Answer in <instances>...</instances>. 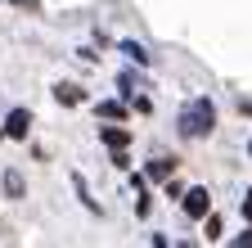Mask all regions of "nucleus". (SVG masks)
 Returning <instances> with one entry per match:
<instances>
[{
  "label": "nucleus",
  "mask_w": 252,
  "mask_h": 248,
  "mask_svg": "<svg viewBox=\"0 0 252 248\" xmlns=\"http://www.w3.org/2000/svg\"><path fill=\"white\" fill-rule=\"evenodd\" d=\"M243 216H248V226H252V190H248V199H243Z\"/></svg>",
  "instance_id": "obj_13"
},
{
  "label": "nucleus",
  "mask_w": 252,
  "mask_h": 248,
  "mask_svg": "<svg viewBox=\"0 0 252 248\" xmlns=\"http://www.w3.org/2000/svg\"><path fill=\"white\" fill-rule=\"evenodd\" d=\"M180 248H194V244H180Z\"/></svg>",
  "instance_id": "obj_14"
},
{
  "label": "nucleus",
  "mask_w": 252,
  "mask_h": 248,
  "mask_svg": "<svg viewBox=\"0 0 252 248\" xmlns=\"http://www.w3.org/2000/svg\"><path fill=\"white\" fill-rule=\"evenodd\" d=\"M122 113H126V108H122L117 100H104V104H99V117H122Z\"/></svg>",
  "instance_id": "obj_8"
},
{
  "label": "nucleus",
  "mask_w": 252,
  "mask_h": 248,
  "mask_svg": "<svg viewBox=\"0 0 252 248\" xmlns=\"http://www.w3.org/2000/svg\"><path fill=\"white\" fill-rule=\"evenodd\" d=\"M99 140L108 144V149H126V144H131V131H122V127H99Z\"/></svg>",
  "instance_id": "obj_4"
},
{
  "label": "nucleus",
  "mask_w": 252,
  "mask_h": 248,
  "mask_svg": "<svg viewBox=\"0 0 252 248\" xmlns=\"http://www.w3.org/2000/svg\"><path fill=\"white\" fill-rule=\"evenodd\" d=\"M180 208H185L189 221H198V216H212V194L203 190V185H194V190H185V194H180Z\"/></svg>",
  "instance_id": "obj_2"
},
{
  "label": "nucleus",
  "mask_w": 252,
  "mask_h": 248,
  "mask_svg": "<svg viewBox=\"0 0 252 248\" xmlns=\"http://www.w3.org/2000/svg\"><path fill=\"white\" fill-rule=\"evenodd\" d=\"M167 176H171V163H167V158L149 163V180H167Z\"/></svg>",
  "instance_id": "obj_6"
},
{
  "label": "nucleus",
  "mask_w": 252,
  "mask_h": 248,
  "mask_svg": "<svg viewBox=\"0 0 252 248\" xmlns=\"http://www.w3.org/2000/svg\"><path fill=\"white\" fill-rule=\"evenodd\" d=\"M203 221H207V239H220V216L212 212V216H203Z\"/></svg>",
  "instance_id": "obj_10"
},
{
  "label": "nucleus",
  "mask_w": 252,
  "mask_h": 248,
  "mask_svg": "<svg viewBox=\"0 0 252 248\" xmlns=\"http://www.w3.org/2000/svg\"><path fill=\"white\" fill-rule=\"evenodd\" d=\"M5 194H14V199L23 194V176L18 172H5Z\"/></svg>",
  "instance_id": "obj_7"
},
{
  "label": "nucleus",
  "mask_w": 252,
  "mask_h": 248,
  "mask_svg": "<svg viewBox=\"0 0 252 248\" xmlns=\"http://www.w3.org/2000/svg\"><path fill=\"white\" fill-rule=\"evenodd\" d=\"M9 5H18V9H32V14H36V9H41V0H9Z\"/></svg>",
  "instance_id": "obj_12"
},
{
  "label": "nucleus",
  "mask_w": 252,
  "mask_h": 248,
  "mask_svg": "<svg viewBox=\"0 0 252 248\" xmlns=\"http://www.w3.org/2000/svg\"><path fill=\"white\" fill-rule=\"evenodd\" d=\"M122 50H126V54H131V59H135V64H149V54H144V50H140V45H135V41H126V45H122Z\"/></svg>",
  "instance_id": "obj_9"
},
{
  "label": "nucleus",
  "mask_w": 252,
  "mask_h": 248,
  "mask_svg": "<svg viewBox=\"0 0 252 248\" xmlns=\"http://www.w3.org/2000/svg\"><path fill=\"white\" fill-rule=\"evenodd\" d=\"M216 127V108H212V100H189L185 108H180V136H207Z\"/></svg>",
  "instance_id": "obj_1"
},
{
  "label": "nucleus",
  "mask_w": 252,
  "mask_h": 248,
  "mask_svg": "<svg viewBox=\"0 0 252 248\" xmlns=\"http://www.w3.org/2000/svg\"><path fill=\"white\" fill-rule=\"evenodd\" d=\"M27 127H32V113H27V108H9L5 136H9V140H27Z\"/></svg>",
  "instance_id": "obj_3"
},
{
  "label": "nucleus",
  "mask_w": 252,
  "mask_h": 248,
  "mask_svg": "<svg viewBox=\"0 0 252 248\" xmlns=\"http://www.w3.org/2000/svg\"><path fill=\"white\" fill-rule=\"evenodd\" d=\"M54 100H59V104H68V108H72V104H81V86L59 81V86H54Z\"/></svg>",
  "instance_id": "obj_5"
},
{
  "label": "nucleus",
  "mask_w": 252,
  "mask_h": 248,
  "mask_svg": "<svg viewBox=\"0 0 252 248\" xmlns=\"http://www.w3.org/2000/svg\"><path fill=\"white\" fill-rule=\"evenodd\" d=\"M230 248H252V226H248V230H243L239 239H230Z\"/></svg>",
  "instance_id": "obj_11"
}]
</instances>
